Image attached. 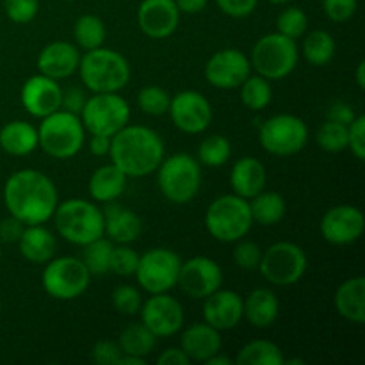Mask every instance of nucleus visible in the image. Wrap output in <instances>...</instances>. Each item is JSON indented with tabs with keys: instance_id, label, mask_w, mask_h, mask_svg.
I'll use <instances>...</instances> for the list:
<instances>
[{
	"instance_id": "obj_1",
	"label": "nucleus",
	"mask_w": 365,
	"mask_h": 365,
	"mask_svg": "<svg viewBox=\"0 0 365 365\" xmlns=\"http://www.w3.org/2000/svg\"><path fill=\"white\" fill-rule=\"evenodd\" d=\"M59 195L52 178L36 170H20L4 184V205L11 216L25 225H43L52 220Z\"/></svg>"
},
{
	"instance_id": "obj_2",
	"label": "nucleus",
	"mask_w": 365,
	"mask_h": 365,
	"mask_svg": "<svg viewBox=\"0 0 365 365\" xmlns=\"http://www.w3.org/2000/svg\"><path fill=\"white\" fill-rule=\"evenodd\" d=\"M166 146L153 128L145 125H127L110 138L107 155L128 178L148 177L163 163Z\"/></svg>"
},
{
	"instance_id": "obj_3",
	"label": "nucleus",
	"mask_w": 365,
	"mask_h": 365,
	"mask_svg": "<svg viewBox=\"0 0 365 365\" xmlns=\"http://www.w3.org/2000/svg\"><path fill=\"white\" fill-rule=\"evenodd\" d=\"M81 81L93 93H118L130 81V64L113 48L86 50L78 63Z\"/></svg>"
},
{
	"instance_id": "obj_4",
	"label": "nucleus",
	"mask_w": 365,
	"mask_h": 365,
	"mask_svg": "<svg viewBox=\"0 0 365 365\" xmlns=\"http://www.w3.org/2000/svg\"><path fill=\"white\" fill-rule=\"evenodd\" d=\"M52 217L57 234L71 245L86 246L95 239L103 237L102 209L88 200L71 198L57 203Z\"/></svg>"
},
{
	"instance_id": "obj_5",
	"label": "nucleus",
	"mask_w": 365,
	"mask_h": 365,
	"mask_svg": "<svg viewBox=\"0 0 365 365\" xmlns=\"http://www.w3.org/2000/svg\"><path fill=\"white\" fill-rule=\"evenodd\" d=\"M86 141V128L81 116L68 110H56L41 118L38 127V146L53 159H71L82 150Z\"/></svg>"
},
{
	"instance_id": "obj_6",
	"label": "nucleus",
	"mask_w": 365,
	"mask_h": 365,
	"mask_svg": "<svg viewBox=\"0 0 365 365\" xmlns=\"http://www.w3.org/2000/svg\"><path fill=\"white\" fill-rule=\"evenodd\" d=\"M157 184L164 198L177 205H184L200 192L202 166L189 153L164 157L157 168Z\"/></svg>"
},
{
	"instance_id": "obj_7",
	"label": "nucleus",
	"mask_w": 365,
	"mask_h": 365,
	"mask_svg": "<svg viewBox=\"0 0 365 365\" xmlns=\"http://www.w3.org/2000/svg\"><path fill=\"white\" fill-rule=\"evenodd\" d=\"M252 225L250 202L237 195L220 196L205 212L207 232L220 242H237L248 235Z\"/></svg>"
},
{
	"instance_id": "obj_8",
	"label": "nucleus",
	"mask_w": 365,
	"mask_h": 365,
	"mask_svg": "<svg viewBox=\"0 0 365 365\" xmlns=\"http://www.w3.org/2000/svg\"><path fill=\"white\" fill-rule=\"evenodd\" d=\"M298 59L299 48L296 39L280 32H271L255 43L250 63L260 77L267 81H282L294 71Z\"/></svg>"
},
{
	"instance_id": "obj_9",
	"label": "nucleus",
	"mask_w": 365,
	"mask_h": 365,
	"mask_svg": "<svg viewBox=\"0 0 365 365\" xmlns=\"http://www.w3.org/2000/svg\"><path fill=\"white\" fill-rule=\"evenodd\" d=\"M81 121L89 134L113 138L130 121V106L118 93H95L86 100Z\"/></svg>"
},
{
	"instance_id": "obj_10",
	"label": "nucleus",
	"mask_w": 365,
	"mask_h": 365,
	"mask_svg": "<svg viewBox=\"0 0 365 365\" xmlns=\"http://www.w3.org/2000/svg\"><path fill=\"white\" fill-rule=\"evenodd\" d=\"M91 282V273L77 257H59L46 262L41 284L46 294L61 302H71L84 294Z\"/></svg>"
},
{
	"instance_id": "obj_11",
	"label": "nucleus",
	"mask_w": 365,
	"mask_h": 365,
	"mask_svg": "<svg viewBox=\"0 0 365 365\" xmlns=\"http://www.w3.org/2000/svg\"><path fill=\"white\" fill-rule=\"evenodd\" d=\"M259 141L271 155L291 157L309 143V127L294 114H274L260 125Z\"/></svg>"
},
{
	"instance_id": "obj_12",
	"label": "nucleus",
	"mask_w": 365,
	"mask_h": 365,
	"mask_svg": "<svg viewBox=\"0 0 365 365\" xmlns=\"http://www.w3.org/2000/svg\"><path fill=\"white\" fill-rule=\"evenodd\" d=\"M309 259L302 246L289 241H280L271 245L262 253L259 271L269 284L278 287L294 285L305 277Z\"/></svg>"
},
{
	"instance_id": "obj_13",
	"label": "nucleus",
	"mask_w": 365,
	"mask_h": 365,
	"mask_svg": "<svg viewBox=\"0 0 365 365\" xmlns=\"http://www.w3.org/2000/svg\"><path fill=\"white\" fill-rule=\"evenodd\" d=\"M182 260L177 252L170 248H152L139 255L138 277L139 285L148 294L170 292L177 285Z\"/></svg>"
},
{
	"instance_id": "obj_14",
	"label": "nucleus",
	"mask_w": 365,
	"mask_h": 365,
	"mask_svg": "<svg viewBox=\"0 0 365 365\" xmlns=\"http://www.w3.org/2000/svg\"><path fill=\"white\" fill-rule=\"evenodd\" d=\"M168 113L175 127L185 134H202L212 121V106L195 89H185L171 96Z\"/></svg>"
},
{
	"instance_id": "obj_15",
	"label": "nucleus",
	"mask_w": 365,
	"mask_h": 365,
	"mask_svg": "<svg viewBox=\"0 0 365 365\" xmlns=\"http://www.w3.org/2000/svg\"><path fill=\"white\" fill-rule=\"evenodd\" d=\"M141 323L159 337H171L184 327V309L180 302L168 292L152 294L139 310Z\"/></svg>"
},
{
	"instance_id": "obj_16",
	"label": "nucleus",
	"mask_w": 365,
	"mask_h": 365,
	"mask_svg": "<svg viewBox=\"0 0 365 365\" xmlns=\"http://www.w3.org/2000/svg\"><path fill=\"white\" fill-rule=\"evenodd\" d=\"M177 285L184 294L195 299H205L223 285V271L209 257H192L180 266Z\"/></svg>"
},
{
	"instance_id": "obj_17",
	"label": "nucleus",
	"mask_w": 365,
	"mask_h": 365,
	"mask_svg": "<svg viewBox=\"0 0 365 365\" xmlns=\"http://www.w3.org/2000/svg\"><path fill=\"white\" fill-rule=\"evenodd\" d=\"M250 75V57L239 48L217 50L205 64L207 82L217 89H237Z\"/></svg>"
},
{
	"instance_id": "obj_18",
	"label": "nucleus",
	"mask_w": 365,
	"mask_h": 365,
	"mask_svg": "<svg viewBox=\"0 0 365 365\" xmlns=\"http://www.w3.org/2000/svg\"><path fill=\"white\" fill-rule=\"evenodd\" d=\"M364 227V212L355 205L331 207L321 220V234L335 246H348L359 241Z\"/></svg>"
},
{
	"instance_id": "obj_19",
	"label": "nucleus",
	"mask_w": 365,
	"mask_h": 365,
	"mask_svg": "<svg viewBox=\"0 0 365 365\" xmlns=\"http://www.w3.org/2000/svg\"><path fill=\"white\" fill-rule=\"evenodd\" d=\"M21 106L31 116L45 118L61 109L63 88L56 78L38 73L29 77L21 86Z\"/></svg>"
},
{
	"instance_id": "obj_20",
	"label": "nucleus",
	"mask_w": 365,
	"mask_h": 365,
	"mask_svg": "<svg viewBox=\"0 0 365 365\" xmlns=\"http://www.w3.org/2000/svg\"><path fill=\"white\" fill-rule=\"evenodd\" d=\"M180 24V11L175 0H143L138 9V25L152 39L170 38Z\"/></svg>"
},
{
	"instance_id": "obj_21",
	"label": "nucleus",
	"mask_w": 365,
	"mask_h": 365,
	"mask_svg": "<svg viewBox=\"0 0 365 365\" xmlns=\"http://www.w3.org/2000/svg\"><path fill=\"white\" fill-rule=\"evenodd\" d=\"M242 319V298L228 289H217L203 303V321L216 330L225 331L237 327Z\"/></svg>"
},
{
	"instance_id": "obj_22",
	"label": "nucleus",
	"mask_w": 365,
	"mask_h": 365,
	"mask_svg": "<svg viewBox=\"0 0 365 365\" xmlns=\"http://www.w3.org/2000/svg\"><path fill=\"white\" fill-rule=\"evenodd\" d=\"M81 52L78 46L68 41H52L39 52L38 70L39 73L50 78H66L78 70Z\"/></svg>"
},
{
	"instance_id": "obj_23",
	"label": "nucleus",
	"mask_w": 365,
	"mask_h": 365,
	"mask_svg": "<svg viewBox=\"0 0 365 365\" xmlns=\"http://www.w3.org/2000/svg\"><path fill=\"white\" fill-rule=\"evenodd\" d=\"M103 214V235L116 245H130L138 241L143 232L141 217L134 210L120 205V203L109 202Z\"/></svg>"
},
{
	"instance_id": "obj_24",
	"label": "nucleus",
	"mask_w": 365,
	"mask_h": 365,
	"mask_svg": "<svg viewBox=\"0 0 365 365\" xmlns=\"http://www.w3.org/2000/svg\"><path fill=\"white\" fill-rule=\"evenodd\" d=\"M180 348L191 362L205 364L210 356L221 351L223 339H221L220 330L203 321V323H195L185 328L180 337Z\"/></svg>"
},
{
	"instance_id": "obj_25",
	"label": "nucleus",
	"mask_w": 365,
	"mask_h": 365,
	"mask_svg": "<svg viewBox=\"0 0 365 365\" xmlns=\"http://www.w3.org/2000/svg\"><path fill=\"white\" fill-rule=\"evenodd\" d=\"M267 173L264 164L255 157H242L232 166L230 185L234 195L245 200H252L266 189Z\"/></svg>"
},
{
	"instance_id": "obj_26",
	"label": "nucleus",
	"mask_w": 365,
	"mask_h": 365,
	"mask_svg": "<svg viewBox=\"0 0 365 365\" xmlns=\"http://www.w3.org/2000/svg\"><path fill=\"white\" fill-rule=\"evenodd\" d=\"M18 248L21 257L32 264H46L53 259L57 250V241L52 232L43 225H25Z\"/></svg>"
},
{
	"instance_id": "obj_27",
	"label": "nucleus",
	"mask_w": 365,
	"mask_h": 365,
	"mask_svg": "<svg viewBox=\"0 0 365 365\" xmlns=\"http://www.w3.org/2000/svg\"><path fill=\"white\" fill-rule=\"evenodd\" d=\"M280 299L271 289L259 287L242 299V317L255 328H267L278 319Z\"/></svg>"
},
{
	"instance_id": "obj_28",
	"label": "nucleus",
	"mask_w": 365,
	"mask_h": 365,
	"mask_svg": "<svg viewBox=\"0 0 365 365\" xmlns=\"http://www.w3.org/2000/svg\"><path fill=\"white\" fill-rule=\"evenodd\" d=\"M335 309L346 321L365 323V278L362 274L342 282L335 292Z\"/></svg>"
},
{
	"instance_id": "obj_29",
	"label": "nucleus",
	"mask_w": 365,
	"mask_h": 365,
	"mask_svg": "<svg viewBox=\"0 0 365 365\" xmlns=\"http://www.w3.org/2000/svg\"><path fill=\"white\" fill-rule=\"evenodd\" d=\"M127 175L120 168L114 166L113 163L100 166L89 178V196L100 203L116 202L127 187Z\"/></svg>"
},
{
	"instance_id": "obj_30",
	"label": "nucleus",
	"mask_w": 365,
	"mask_h": 365,
	"mask_svg": "<svg viewBox=\"0 0 365 365\" xmlns=\"http://www.w3.org/2000/svg\"><path fill=\"white\" fill-rule=\"evenodd\" d=\"M0 148L13 157H25L38 148V128L24 120H14L0 128Z\"/></svg>"
},
{
	"instance_id": "obj_31",
	"label": "nucleus",
	"mask_w": 365,
	"mask_h": 365,
	"mask_svg": "<svg viewBox=\"0 0 365 365\" xmlns=\"http://www.w3.org/2000/svg\"><path fill=\"white\" fill-rule=\"evenodd\" d=\"M248 202L253 223L264 225V227H273V225L280 223L285 216V210H287L284 196L280 192L266 191V189Z\"/></svg>"
},
{
	"instance_id": "obj_32",
	"label": "nucleus",
	"mask_w": 365,
	"mask_h": 365,
	"mask_svg": "<svg viewBox=\"0 0 365 365\" xmlns=\"http://www.w3.org/2000/svg\"><path fill=\"white\" fill-rule=\"evenodd\" d=\"M155 344L157 337L143 323L128 324L118 339V346L123 355L143 356V359H146L155 349Z\"/></svg>"
},
{
	"instance_id": "obj_33",
	"label": "nucleus",
	"mask_w": 365,
	"mask_h": 365,
	"mask_svg": "<svg viewBox=\"0 0 365 365\" xmlns=\"http://www.w3.org/2000/svg\"><path fill=\"white\" fill-rule=\"evenodd\" d=\"M107 36L106 24L96 14H82L75 20L73 38L78 48L93 50L103 45Z\"/></svg>"
},
{
	"instance_id": "obj_34",
	"label": "nucleus",
	"mask_w": 365,
	"mask_h": 365,
	"mask_svg": "<svg viewBox=\"0 0 365 365\" xmlns=\"http://www.w3.org/2000/svg\"><path fill=\"white\" fill-rule=\"evenodd\" d=\"M302 53L314 66H324L335 56V39L328 31H312L305 36Z\"/></svg>"
},
{
	"instance_id": "obj_35",
	"label": "nucleus",
	"mask_w": 365,
	"mask_h": 365,
	"mask_svg": "<svg viewBox=\"0 0 365 365\" xmlns=\"http://www.w3.org/2000/svg\"><path fill=\"white\" fill-rule=\"evenodd\" d=\"M284 353L271 341H252L239 351V365H284Z\"/></svg>"
},
{
	"instance_id": "obj_36",
	"label": "nucleus",
	"mask_w": 365,
	"mask_h": 365,
	"mask_svg": "<svg viewBox=\"0 0 365 365\" xmlns=\"http://www.w3.org/2000/svg\"><path fill=\"white\" fill-rule=\"evenodd\" d=\"M241 102L250 110L266 109L273 98V88L269 81L260 75H250L241 86Z\"/></svg>"
},
{
	"instance_id": "obj_37",
	"label": "nucleus",
	"mask_w": 365,
	"mask_h": 365,
	"mask_svg": "<svg viewBox=\"0 0 365 365\" xmlns=\"http://www.w3.org/2000/svg\"><path fill=\"white\" fill-rule=\"evenodd\" d=\"M114 242L110 239L103 237L95 239L89 245L84 246V255H82V262L88 267V271L96 277H102L110 271V255H113Z\"/></svg>"
},
{
	"instance_id": "obj_38",
	"label": "nucleus",
	"mask_w": 365,
	"mask_h": 365,
	"mask_svg": "<svg viewBox=\"0 0 365 365\" xmlns=\"http://www.w3.org/2000/svg\"><path fill=\"white\" fill-rule=\"evenodd\" d=\"M232 155V145L225 135L212 134L203 139L198 146V163L207 168H220L228 163Z\"/></svg>"
},
{
	"instance_id": "obj_39",
	"label": "nucleus",
	"mask_w": 365,
	"mask_h": 365,
	"mask_svg": "<svg viewBox=\"0 0 365 365\" xmlns=\"http://www.w3.org/2000/svg\"><path fill=\"white\" fill-rule=\"evenodd\" d=\"M316 141L321 150L328 153H341L348 148V125L327 120L316 134Z\"/></svg>"
},
{
	"instance_id": "obj_40",
	"label": "nucleus",
	"mask_w": 365,
	"mask_h": 365,
	"mask_svg": "<svg viewBox=\"0 0 365 365\" xmlns=\"http://www.w3.org/2000/svg\"><path fill=\"white\" fill-rule=\"evenodd\" d=\"M171 96L160 86H145L138 95V106L148 116H163L170 109Z\"/></svg>"
},
{
	"instance_id": "obj_41",
	"label": "nucleus",
	"mask_w": 365,
	"mask_h": 365,
	"mask_svg": "<svg viewBox=\"0 0 365 365\" xmlns=\"http://www.w3.org/2000/svg\"><path fill=\"white\" fill-rule=\"evenodd\" d=\"M309 29V16L299 7L291 6L282 11L277 18V32L287 36L291 39L303 38Z\"/></svg>"
},
{
	"instance_id": "obj_42",
	"label": "nucleus",
	"mask_w": 365,
	"mask_h": 365,
	"mask_svg": "<svg viewBox=\"0 0 365 365\" xmlns=\"http://www.w3.org/2000/svg\"><path fill=\"white\" fill-rule=\"evenodd\" d=\"M139 253L128 245H118L110 255V271L118 277H132L138 269Z\"/></svg>"
},
{
	"instance_id": "obj_43",
	"label": "nucleus",
	"mask_w": 365,
	"mask_h": 365,
	"mask_svg": "<svg viewBox=\"0 0 365 365\" xmlns=\"http://www.w3.org/2000/svg\"><path fill=\"white\" fill-rule=\"evenodd\" d=\"M264 250L260 248L257 242L253 241H242L239 239L237 245L234 248V259L235 266L241 267L242 271H259L260 260H262Z\"/></svg>"
},
{
	"instance_id": "obj_44",
	"label": "nucleus",
	"mask_w": 365,
	"mask_h": 365,
	"mask_svg": "<svg viewBox=\"0 0 365 365\" xmlns=\"http://www.w3.org/2000/svg\"><path fill=\"white\" fill-rule=\"evenodd\" d=\"M113 305L123 316H135L143 305L141 294L132 285H118L113 291Z\"/></svg>"
},
{
	"instance_id": "obj_45",
	"label": "nucleus",
	"mask_w": 365,
	"mask_h": 365,
	"mask_svg": "<svg viewBox=\"0 0 365 365\" xmlns=\"http://www.w3.org/2000/svg\"><path fill=\"white\" fill-rule=\"evenodd\" d=\"M4 11L14 24H29L39 11V0H4Z\"/></svg>"
},
{
	"instance_id": "obj_46",
	"label": "nucleus",
	"mask_w": 365,
	"mask_h": 365,
	"mask_svg": "<svg viewBox=\"0 0 365 365\" xmlns=\"http://www.w3.org/2000/svg\"><path fill=\"white\" fill-rule=\"evenodd\" d=\"M323 9L331 21L344 24L355 16L359 0H323Z\"/></svg>"
},
{
	"instance_id": "obj_47",
	"label": "nucleus",
	"mask_w": 365,
	"mask_h": 365,
	"mask_svg": "<svg viewBox=\"0 0 365 365\" xmlns=\"http://www.w3.org/2000/svg\"><path fill=\"white\" fill-rule=\"evenodd\" d=\"M348 148L359 160L365 159V116L356 114L355 120L348 125Z\"/></svg>"
},
{
	"instance_id": "obj_48",
	"label": "nucleus",
	"mask_w": 365,
	"mask_h": 365,
	"mask_svg": "<svg viewBox=\"0 0 365 365\" xmlns=\"http://www.w3.org/2000/svg\"><path fill=\"white\" fill-rule=\"evenodd\" d=\"M121 355L123 353H121L120 346H118V342L113 341H100L91 349L93 362L100 365H118Z\"/></svg>"
},
{
	"instance_id": "obj_49",
	"label": "nucleus",
	"mask_w": 365,
	"mask_h": 365,
	"mask_svg": "<svg viewBox=\"0 0 365 365\" xmlns=\"http://www.w3.org/2000/svg\"><path fill=\"white\" fill-rule=\"evenodd\" d=\"M216 4L227 16L246 18L255 11L259 0H216Z\"/></svg>"
},
{
	"instance_id": "obj_50",
	"label": "nucleus",
	"mask_w": 365,
	"mask_h": 365,
	"mask_svg": "<svg viewBox=\"0 0 365 365\" xmlns=\"http://www.w3.org/2000/svg\"><path fill=\"white\" fill-rule=\"evenodd\" d=\"M86 100H88V96H86V93L82 91L81 88H68V89H63V98H61V109L63 110H68V113L71 114H77V116H81L82 109H84L86 106Z\"/></svg>"
},
{
	"instance_id": "obj_51",
	"label": "nucleus",
	"mask_w": 365,
	"mask_h": 365,
	"mask_svg": "<svg viewBox=\"0 0 365 365\" xmlns=\"http://www.w3.org/2000/svg\"><path fill=\"white\" fill-rule=\"evenodd\" d=\"M25 228V223H21L18 217L14 216H7L4 217L2 221H0V241L2 242H18V239H20L21 232H24Z\"/></svg>"
},
{
	"instance_id": "obj_52",
	"label": "nucleus",
	"mask_w": 365,
	"mask_h": 365,
	"mask_svg": "<svg viewBox=\"0 0 365 365\" xmlns=\"http://www.w3.org/2000/svg\"><path fill=\"white\" fill-rule=\"evenodd\" d=\"M355 116L356 114L353 110V107L346 102H334L327 113V120L337 121V123L342 125H349L355 120Z\"/></svg>"
},
{
	"instance_id": "obj_53",
	"label": "nucleus",
	"mask_w": 365,
	"mask_h": 365,
	"mask_svg": "<svg viewBox=\"0 0 365 365\" xmlns=\"http://www.w3.org/2000/svg\"><path fill=\"white\" fill-rule=\"evenodd\" d=\"M159 365H189L191 360L189 356L182 351V348H170L166 351H163L157 359Z\"/></svg>"
},
{
	"instance_id": "obj_54",
	"label": "nucleus",
	"mask_w": 365,
	"mask_h": 365,
	"mask_svg": "<svg viewBox=\"0 0 365 365\" xmlns=\"http://www.w3.org/2000/svg\"><path fill=\"white\" fill-rule=\"evenodd\" d=\"M110 148V138L107 135H96L91 134V139H89V152L96 157H103L109 153Z\"/></svg>"
},
{
	"instance_id": "obj_55",
	"label": "nucleus",
	"mask_w": 365,
	"mask_h": 365,
	"mask_svg": "<svg viewBox=\"0 0 365 365\" xmlns=\"http://www.w3.org/2000/svg\"><path fill=\"white\" fill-rule=\"evenodd\" d=\"M207 2H209V0H175L178 11L185 14L202 13V11L207 7Z\"/></svg>"
},
{
	"instance_id": "obj_56",
	"label": "nucleus",
	"mask_w": 365,
	"mask_h": 365,
	"mask_svg": "<svg viewBox=\"0 0 365 365\" xmlns=\"http://www.w3.org/2000/svg\"><path fill=\"white\" fill-rule=\"evenodd\" d=\"M118 365H146V359L134 355H121L120 364Z\"/></svg>"
},
{
	"instance_id": "obj_57",
	"label": "nucleus",
	"mask_w": 365,
	"mask_h": 365,
	"mask_svg": "<svg viewBox=\"0 0 365 365\" xmlns=\"http://www.w3.org/2000/svg\"><path fill=\"white\" fill-rule=\"evenodd\" d=\"M205 364L207 365H232L234 364V360L228 359V356H225V355H221V351H220V353H216L214 356H210Z\"/></svg>"
},
{
	"instance_id": "obj_58",
	"label": "nucleus",
	"mask_w": 365,
	"mask_h": 365,
	"mask_svg": "<svg viewBox=\"0 0 365 365\" xmlns=\"http://www.w3.org/2000/svg\"><path fill=\"white\" fill-rule=\"evenodd\" d=\"M365 61H360L359 66H356V84H359L360 89L365 88Z\"/></svg>"
},
{
	"instance_id": "obj_59",
	"label": "nucleus",
	"mask_w": 365,
	"mask_h": 365,
	"mask_svg": "<svg viewBox=\"0 0 365 365\" xmlns=\"http://www.w3.org/2000/svg\"><path fill=\"white\" fill-rule=\"evenodd\" d=\"M271 4H278V6H280V4H289V2H292V0H269Z\"/></svg>"
},
{
	"instance_id": "obj_60",
	"label": "nucleus",
	"mask_w": 365,
	"mask_h": 365,
	"mask_svg": "<svg viewBox=\"0 0 365 365\" xmlns=\"http://www.w3.org/2000/svg\"><path fill=\"white\" fill-rule=\"evenodd\" d=\"M0 312H2V299H0Z\"/></svg>"
},
{
	"instance_id": "obj_61",
	"label": "nucleus",
	"mask_w": 365,
	"mask_h": 365,
	"mask_svg": "<svg viewBox=\"0 0 365 365\" xmlns=\"http://www.w3.org/2000/svg\"><path fill=\"white\" fill-rule=\"evenodd\" d=\"M0 259H2V252H0Z\"/></svg>"
}]
</instances>
